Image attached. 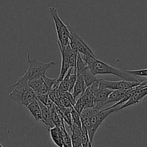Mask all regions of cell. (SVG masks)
I'll use <instances>...</instances> for the list:
<instances>
[{
  "mask_svg": "<svg viewBox=\"0 0 147 147\" xmlns=\"http://www.w3.org/2000/svg\"><path fill=\"white\" fill-rule=\"evenodd\" d=\"M82 55V54H81ZM84 60L87 63L90 71L94 75H112L120 78L121 80L128 81H139L136 76L131 74L127 70L114 67L105 62L99 60L97 57L82 55Z\"/></svg>",
  "mask_w": 147,
  "mask_h": 147,
  "instance_id": "6da1fadb",
  "label": "cell"
},
{
  "mask_svg": "<svg viewBox=\"0 0 147 147\" xmlns=\"http://www.w3.org/2000/svg\"><path fill=\"white\" fill-rule=\"evenodd\" d=\"M28 79L24 75L22 76L14 85L10 87V98L20 106H27L37 99L35 93L28 85Z\"/></svg>",
  "mask_w": 147,
  "mask_h": 147,
  "instance_id": "7a4b0ae2",
  "label": "cell"
},
{
  "mask_svg": "<svg viewBox=\"0 0 147 147\" xmlns=\"http://www.w3.org/2000/svg\"><path fill=\"white\" fill-rule=\"evenodd\" d=\"M57 45L59 46L61 55V67L59 77L57 78L58 80L61 82L65 75L67 73L68 70L71 67H74L76 66L78 52L74 50L71 47L69 43V45L65 46L61 45L59 42H57Z\"/></svg>",
  "mask_w": 147,
  "mask_h": 147,
  "instance_id": "3957f363",
  "label": "cell"
},
{
  "mask_svg": "<svg viewBox=\"0 0 147 147\" xmlns=\"http://www.w3.org/2000/svg\"><path fill=\"white\" fill-rule=\"evenodd\" d=\"M27 62L28 63L29 66L24 75L27 77L28 80L43 77L46 75V71L51 66L56 64L54 61L43 63L37 60L36 58H30L29 54L27 55Z\"/></svg>",
  "mask_w": 147,
  "mask_h": 147,
  "instance_id": "277c9868",
  "label": "cell"
},
{
  "mask_svg": "<svg viewBox=\"0 0 147 147\" xmlns=\"http://www.w3.org/2000/svg\"><path fill=\"white\" fill-rule=\"evenodd\" d=\"M49 12L53 19L55 29L57 34L56 42L61 45H67L69 43V30L66 23L63 22L58 14V11L55 7H50Z\"/></svg>",
  "mask_w": 147,
  "mask_h": 147,
  "instance_id": "5b68a950",
  "label": "cell"
},
{
  "mask_svg": "<svg viewBox=\"0 0 147 147\" xmlns=\"http://www.w3.org/2000/svg\"><path fill=\"white\" fill-rule=\"evenodd\" d=\"M69 30V45L75 51H77L83 55H89L96 57L90 47L85 43L82 37L76 33L73 27L69 24V22H66Z\"/></svg>",
  "mask_w": 147,
  "mask_h": 147,
  "instance_id": "8992f818",
  "label": "cell"
},
{
  "mask_svg": "<svg viewBox=\"0 0 147 147\" xmlns=\"http://www.w3.org/2000/svg\"><path fill=\"white\" fill-rule=\"evenodd\" d=\"M115 112H116V110H115V108H113V109H107V110L102 109V110L99 111L97 113H96V114L94 115L93 116L91 117L90 125H89V128H88L87 131L88 135H89V140H90V142H92V143L97 131L98 129L100 127L101 125H102V123L104 122V121H105L110 115L112 114V113H115Z\"/></svg>",
  "mask_w": 147,
  "mask_h": 147,
  "instance_id": "52a82bcc",
  "label": "cell"
},
{
  "mask_svg": "<svg viewBox=\"0 0 147 147\" xmlns=\"http://www.w3.org/2000/svg\"><path fill=\"white\" fill-rule=\"evenodd\" d=\"M99 88H108L110 90H129L134 87L141 85L143 82L140 81H128L121 80L119 81H110L104 79H99Z\"/></svg>",
  "mask_w": 147,
  "mask_h": 147,
  "instance_id": "ba28073f",
  "label": "cell"
},
{
  "mask_svg": "<svg viewBox=\"0 0 147 147\" xmlns=\"http://www.w3.org/2000/svg\"><path fill=\"white\" fill-rule=\"evenodd\" d=\"M71 131V139L72 146L82 147V127H79L75 123H72Z\"/></svg>",
  "mask_w": 147,
  "mask_h": 147,
  "instance_id": "9c48e42d",
  "label": "cell"
},
{
  "mask_svg": "<svg viewBox=\"0 0 147 147\" xmlns=\"http://www.w3.org/2000/svg\"><path fill=\"white\" fill-rule=\"evenodd\" d=\"M128 90H114L110 93L107 100L102 104V109L106 108L108 104L110 103H116L122 100L125 96Z\"/></svg>",
  "mask_w": 147,
  "mask_h": 147,
  "instance_id": "30bf717a",
  "label": "cell"
},
{
  "mask_svg": "<svg viewBox=\"0 0 147 147\" xmlns=\"http://www.w3.org/2000/svg\"><path fill=\"white\" fill-rule=\"evenodd\" d=\"M38 102L40 106V109H41V122L43 124L46 125V126H48L49 129L54 127L55 125L53 123V121H52L51 113H50V109L47 106L39 101V100Z\"/></svg>",
  "mask_w": 147,
  "mask_h": 147,
  "instance_id": "8fae6325",
  "label": "cell"
},
{
  "mask_svg": "<svg viewBox=\"0 0 147 147\" xmlns=\"http://www.w3.org/2000/svg\"><path fill=\"white\" fill-rule=\"evenodd\" d=\"M77 73V72H76ZM86 86H85L84 80L83 76L82 74L77 73V78H76V83H75L74 86L73 91H72V95L75 99L80 97L86 89Z\"/></svg>",
  "mask_w": 147,
  "mask_h": 147,
  "instance_id": "7c38bea8",
  "label": "cell"
},
{
  "mask_svg": "<svg viewBox=\"0 0 147 147\" xmlns=\"http://www.w3.org/2000/svg\"><path fill=\"white\" fill-rule=\"evenodd\" d=\"M26 108L28 109L30 113H31L36 121L41 122V109H40V106L37 99H35L33 102H31L30 104L26 106Z\"/></svg>",
  "mask_w": 147,
  "mask_h": 147,
  "instance_id": "4fadbf2b",
  "label": "cell"
},
{
  "mask_svg": "<svg viewBox=\"0 0 147 147\" xmlns=\"http://www.w3.org/2000/svg\"><path fill=\"white\" fill-rule=\"evenodd\" d=\"M49 133H50L52 141L56 146L59 147H63L61 129L59 127L54 126V127L49 129Z\"/></svg>",
  "mask_w": 147,
  "mask_h": 147,
  "instance_id": "5bb4252c",
  "label": "cell"
},
{
  "mask_svg": "<svg viewBox=\"0 0 147 147\" xmlns=\"http://www.w3.org/2000/svg\"><path fill=\"white\" fill-rule=\"evenodd\" d=\"M80 74L82 75L83 76L84 80L85 86H86V88L89 87V86L94 83L95 82L99 81V78H97V76L95 75H94L92 72L89 70V67H86L82 73Z\"/></svg>",
  "mask_w": 147,
  "mask_h": 147,
  "instance_id": "9a60e30c",
  "label": "cell"
},
{
  "mask_svg": "<svg viewBox=\"0 0 147 147\" xmlns=\"http://www.w3.org/2000/svg\"><path fill=\"white\" fill-rule=\"evenodd\" d=\"M59 129H61V137H62V141H63V147L65 146L71 147L72 146L71 139V136H69V134H68V131H66V126H63V127L61 128H59Z\"/></svg>",
  "mask_w": 147,
  "mask_h": 147,
  "instance_id": "2e32d148",
  "label": "cell"
},
{
  "mask_svg": "<svg viewBox=\"0 0 147 147\" xmlns=\"http://www.w3.org/2000/svg\"><path fill=\"white\" fill-rule=\"evenodd\" d=\"M43 83H44V80H43V77L33 79V80H29L28 82V85L30 86V87L34 90V92L36 91Z\"/></svg>",
  "mask_w": 147,
  "mask_h": 147,
  "instance_id": "e0dca14e",
  "label": "cell"
},
{
  "mask_svg": "<svg viewBox=\"0 0 147 147\" xmlns=\"http://www.w3.org/2000/svg\"><path fill=\"white\" fill-rule=\"evenodd\" d=\"M71 121L72 123H75L76 125H77L79 127H82V122H81V119H80V114L75 110L74 109H71Z\"/></svg>",
  "mask_w": 147,
  "mask_h": 147,
  "instance_id": "ac0fdd59",
  "label": "cell"
},
{
  "mask_svg": "<svg viewBox=\"0 0 147 147\" xmlns=\"http://www.w3.org/2000/svg\"><path fill=\"white\" fill-rule=\"evenodd\" d=\"M129 73L135 76H141V77H147V69H141V70H127Z\"/></svg>",
  "mask_w": 147,
  "mask_h": 147,
  "instance_id": "d6986e66",
  "label": "cell"
}]
</instances>
